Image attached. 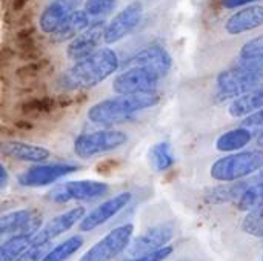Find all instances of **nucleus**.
Returning a JSON list of instances; mask_svg holds the SVG:
<instances>
[{"label": "nucleus", "instance_id": "nucleus-1", "mask_svg": "<svg viewBox=\"0 0 263 261\" xmlns=\"http://www.w3.org/2000/svg\"><path fill=\"white\" fill-rule=\"evenodd\" d=\"M119 68V57L111 48H99L89 57L76 62L60 75L65 89H91L106 80Z\"/></svg>", "mask_w": 263, "mask_h": 261}, {"label": "nucleus", "instance_id": "nucleus-2", "mask_svg": "<svg viewBox=\"0 0 263 261\" xmlns=\"http://www.w3.org/2000/svg\"><path fill=\"white\" fill-rule=\"evenodd\" d=\"M160 102L157 92L137 94V95H117L112 98L102 100L88 109V120L111 128L114 125L129 120L140 111L149 109Z\"/></svg>", "mask_w": 263, "mask_h": 261}, {"label": "nucleus", "instance_id": "nucleus-3", "mask_svg": "<svg viewBox=\"0 0 263 261\" xmlns=\"http://www.w3.org/2000/svg\"><path fill=\"white\" fill-rule=\"evenodd\" d=\"M263 83V63L240 62L237 66L225 69L217 77V91L222 98H237Z\"/></svg>", "mask_w": 263, "mask_h": 261}, {"label": "nucleus", "instance_id": "nucleus-4", "mask_svg": "<svg viewBox=\"0 0 263 261\" xmlns=\"http://www.w3.org/2000/svg\"><path fill=\"white\" fill-rule=\"evenodd\" d=\"M263 169V151H240L219 158L213 163L210 174L214 180L222 183L239 182L245 177H250Z\"/></svg>", "mask_w": 263, "mask_h": 261}, {"label": "nucleus", "instance_id": "nucleus-5", "mask_svg": "<svg viewBox=\"0 0 263 261\" xmlns=\"http://www.w3.org/2000/svg\"><path fill=\"white\" fill-rule=\"evenodd\" d=\"M128 142V135L123 131L117 129H99L92 132L82 134L74 142V154L79 158H92L103 155L106 152L116 151Z\"/></svg>", "mask_w": 263, "mask_h": 261}, {"label": "nucleus", "instance_id": "nucleus-6", "mask_svg": "<svg viewBox=\"0 0 263 261\" xmlns=\"http://www.w3.org/2000/svg\"><path fill=\"white\" fill-rule=\"evenodd\" d=\"M134 235V225L126 223L122 226L114 228L108 232L103 238L94 243L79 261H112L116 260L123 251L128 249L129 243L133 242Z\"/></svg>", "mask_w": 263, "mask_h": 261}, {"label": "nucleus", "instance_id": "nucleus-7", "mask_svg": "<svg viewBox=\"0 0 263 261\" xmlns=\"http://www.w3.org/2000/svg\"><path fill=\"white\" fill-rule=\"evenodd\" d=\"M109 186L97 180H74L54 186L48 194L46 200L52 203H69V202H94L108 195Z\"/></svg>", "mask_w": 263, "mask_h": 261}, {"label": "nucleus", "instance_id": "nucleus-8", "mask_svg": "<svg viewBox=\"0 0 263 261\" xmlns=\"http://www.w3.org/2000/svg\"><path fill=\"white\" fill-rule=\"evenodd\" d=\"M79 169L72 163H48V165H34L17 177L20 186L25 188H43L57 183L63 177L74 174Z\"/></svg>", "mask_w": 263, "mask_h": 261}, {"label": "nucleus", "instance_id": "nucleus-9", "mask_svg": "<svg viewBox=\"0 0 263 261\" xmlns=\"http://www.w3.org/2000/svg\"><path fill=\"white\" fill-rule=\"evenodd\" d=\"M159 80L160 78H157L149 71L143 68L131 66L114 78L112 89L114 92H117V95L151 94V92H156Z\"/></svg>", "mask_w": 263, "mask_h": 261}, {"label": "nucleus", "instance_id": "nucleus-10", "mask_svg": "<svg viewBox=\"0 0 263 261\" xmlns=\"http://www.w3.org/2000/svg\"><path fill=\"white\" fill-rule=\"evenodd\" d=\"M142 17H143V5L140 2H133L126 5L105 26L103 42L106 45H112L122 40L123 37H126L137 28Z\"/></svg>", "mask_w": 263, "mask_h": 261}, {"label": "nucleus", "instance_id": "nucleus-11", "mask_svg": "<svg viewBox=\"0 0 263 261\" xmlns=\"http://www.w3.org/2000/svg\"><path fill=\"white\" fill-rule=\"evenodd\" d=\"M85 215H86V211L83 206H74L72 209H68L63 214L55 215L54 218H51L40 228L32 243L51 245L55 238H59L60 235L66 234L71 228H74V225L80 223Z\"/></svg>", "mask_w": 263, "mask_h": 261}, {"label": "nucleus", "instance_id": "nucleus-12", "mask_svg": "<svg viewBox=\"0 0 263 261\" xmlns=\"http://www.w3.org/2000/svg\"><path fill=\"white\" fill-rule=\"evenodd\" d=\"M173 237H174V226L171 223L157 225L154 228H149L146 232L140 234L139 237H136L128 246V254L134 258V257L156 252L168 246Z\"/></svg>", "mask_w": 263, "mask_h": 261}, {"label": "nucleus", "instance_id": "nucleus-13", "mask_svg": "<svg viewBox=\"0 0 263 261\" xmlns=\"http://www.w3.org/2000/svg\"><path fill=\"white\" fill-rule=\"evenodd\" d=\"M133 194L131 192H122L119 195H114L108 198L106 202L100 203L97 208H94L89 214H86L80 222V231L91 232L97 229L99 226L108 223L111 218H114L117 214H120L131 202Z\"/></svg>", "mask_w": 263, "mask_h": 261}, {"label": "nucleus", "instance_id": "nucleus-14", "mask_svg": "<svg viewBox=\"0 0 263 261\" xmlns=\"http://www.w3.org/2000/svg\"><path fill=\"white\" fill-rule=\"evenodd\" d=\"M129 63H131V66L143 68V69L149 71L151 74H154L157 78H162L170 72V69L173 66V58L163 46L153 45V46H148V48L139 51L129 60Z\"/></svg>", "mask_w": 263, "mask_h": 261}, {"label": "nucleus", "instance_id": "nucleus-15", "mask_svg": "<svg viewBox=\"0 0 263 261\" xmlns=\"http://www.w3.org/2000/svg\"><path fill=\"white\" fill-rule=\"evenodd\" d=\"M103 34H105V23L102 20L92 22V25L85 32H82L80 35L71 40L66 49L68 57L74 62L89 57L99 49V45L103 40Z\"/></svg>", "mask_w": 263, "mask_h": 261}, {"label": "nucleus", "instance_id": "nucleus-16", "mask_svg": "<svg viewBox=\"0 0 263 261\" xmlns=\"http://www.w3.org/2000/svg\"><path fill=\"white\" fill-rule=\"evenodd\" d=\"M42 217L40 215H34V218L31 220V223L28 225V228L18 234L11 235L9 238H6L3 243H0V261H15L32 243L35 234L40 231L42 225Z\"/></svg>", "mask_w": 263, "mask_h": 261}, {"label": "nucleus", "instance_id": "nucleus-17", "mask_svg": "<svg viewBox=\"0 0 263 261\" xmlns=\"http://www.w3.org/2000/svg\"><path fill=\"white\" fill-rule=\"evenodd\" d=\"M82 0H54L40 14L39 25L45 34H54L59 26L76 11Z\"/></svg>", "mask_w": 263, "mask_h": 261}, {"label": "nucleus", "instance_id": "nucleus-18", "mask_svg": "<svg viewBox=\"0 0 263 261\" xmlns=\"http://www.w3.org/2000/svg\"><path fill=\"white\" fill-rule=\"evenodd\" d=\"M263 25V6L250 5L236 11L225 22V31L230 35H239L253 29H257Z\"/></svg>", "mask_w": 263, "mask_h": 261}, {"label": "nucleus", "instance_id": "nucleus-19", "mask_svg": "<svg viewBox=\"0 0 263 261\" xmlns=\"http://www.w3.org/2000/svg\"><path fill=\"white\" fill-rule=\"evenodd\" d=\"M0 151L14 160L20 162H29L40 165L42 162H46L51 157V152L39 145L23 143V142H5L0 145Z\"/></svg>", "mask_w": 263, "mask_h": 261}, {"label": "nucleus", "instance_id": "nucleus-20", "mask_svg": "<svg viewBox=\"0 0 263 261\" xmlns=\"http://www.w3.org/2000/svg\"><path fill=\"white\" fill-rule=\"evenodd\" d=\"M92 25V20L85 11H74L60 26L59 29L52 34L57 42H65V40H72L82 32H85L89 26Z\"/></svg>", "mask_w": 263, "mask_h": 261}, {"label": "nucleus", "instance_id": "nucleus-21", "mask_svg": "<svg viewBox=\"0 0 263 261\" xmlns=\"http://www.w3.org/2000/svg\"><path fill=\"white\" fill-rule=\"evenodd\" d=\"M263 109V88L254 89L245 95H240L233 100L228 108L230 115L233 117H248L257 111Z\"/></svg>", "mask_w": 263, "mask_h": 261}, {"label": "nucleus", "instance_id": "nucleus-22", "mask_svg": "<svg viewBox=\"0 0 263 261\" xmlns=\"http://www.w3.org/2000/svg\"><path fill=\"white\" fill-rule=\"evenodd\" d=\"M34 212L31 209H18L5 215H0V238L5 235H14L28 228L31 220L34 218Z\"/></svg>", "mask_w": 263, "mask_h": 261}, {"label": "nucleus", "instance_id": "nucleus-23", "mask_svg": "<svg viewBox=\"0 0 263 261\" xmlns=\"http://www.w3.org/2000/svg\"><path fill=\"white\" fill-rule=\"evenodd\" d=\"M253 140V132L245 128H236L228 132H223L217 142L216 148L220 152H236L248 146Z\"/></svg>", "mask_w": 263, "mask_h": 261}, {"label": "nucleus", "instance_id": "nucleus-24", "mask_svg": "<svg viewBox=\"0 0 263 261\" xmlns=\"http://www.w3.org/2000/svg\"><path fill=\"white\" fill-rule=\"evenodd\" d=\"M247 182L234 183V185H227V186H217L214 189H210L205 194V202L211 205H222L228 202H237L242 194L248 189Z\"/></svg>", "mask_w": 263, "mask_h": 261}, {"label": "nucleus", "instance_id": "nucleus-25", "mask_svg": "<svg viewBox=\"0 0 263 261\" xmlns=\"http://www.w3.org/2000/svg\"><path fill=\"white\" fill-rule=\"evenodd\" d=\"M83 246V238L80 235H72L62 242L60 245L49 249L40 261H66L69 260Z\"/></svg>", "mask_w": 263, "mask_h": 261}, {"label": "nucleus", "instance_id": "nucleus-26", "mask_svg": "<svg viewBox=\"0 0 263 261\" xmlns=\"http://www.w3.org/2000/svg\"><path fill=\"white\" fill-rule=\"evenodd\" d=\"M149 162L154 171L165 172L174 165L173 148L168 142H160L149 149Z\"/></svg>", "mask_w": 263, "mask_h": 261}, {"label": "nucleus", "instance_id": "nucleus-27", "mask_svg": "<svg viewBox=\"0 0 263 261\" xmlns=\"http://www.w3.org/2000/svg\"><path fill=\"white\" fill-rule=\"evenodd\" d=\"M262 206L263 182L257 183V185L250 186V188L242 194V197L237 200V208H239V211H243V212H250V211H254V209L262 208Z\"/></svg>", "mask_w": 263, "mask_h": 261}, {"label": "nucleus", "instance_id": "nucleus-28", "mask_svg": "<svg viewBox=\"0 0 263 261\" xmlns=\"http://www.w3.org/2000/svg\"><path fill=\"white\" fill-rule=\"evenodd\" d=\"M240 62H250V63H263V35L254 37L248 40L240 52H239Z\"/></svg>", "mask_w": 263, "mask_h": 261}, {"label": "nucleus", "instance_id": "nucleus-29", "mask_svg": "<svg viewBox=\"0 0 263 261\" xmlns=\"http://www.w3.org/2000/svg\"><path fill=\"white\" fill-rule=\"evenodd\" d=\"M242 228L247 234L256 238H263V206L254 211H250L245 215Z\"/></svg>", "mask_w": 263, "mask_h": 261}, {"label": "nucleus", "instance_id": "nucleus-30", "mask_svg": "<svg viewBox=\"0 0 263 261\" xmlns=\"http://www.w3.org/2000/svg\"><path fill=\"white\" fill-rule=\"evenodd\" d=\"M117 0H86L85 12L89 15V18H102L114 9Z\"/></svg>", "mask_w": 263, "mask_h": 261}, {"label": "nucleus", "instance_id": "nucleus-31", "mask_svg": "<svg viewBox=\"0 0 263 261\" xmlns=\"http://www.w3.org/2000/svg\"><path fill=\"white\" fill-rule=\"evenodd\" d=\"M49 246L51 245H35V243H31V246L15 261H40L45 257V254L49 251Z\"/></svg>", "mask_w": 263, "mask_h": 261}, {"label": "nucleus", "instance_id": "nucleus-32", "mask_svg": "<svg viewBox=\"0 0 263 261\" xmlns=\"http://www.w3.org/2000/svg\"><path fill=\"white\" fill-rule=\"evenodd\" d=\"M240 128H245L251 132H259L263 134V109L245 117L242 122H240Z\"/></svg>", "mask_w": 263, "mask_h": 261}, {"label": "nucleus", "instance_id": "nucleus-33", "mask_svg": "<svg viewBox=\"0 0 263 261\" xmlns=\"http://www.w3.org/2000/svg\"><path fill=\"white\" fill-rule=\"evenodd\" d=\"M174 252V248L171 245L156 251V252H151V254H146V255H140V257H134V258H129L128 261H165L166 258L171 257V254Z\"/></svg>", "mask_w": 263, "mask_h": 261}, {"label": "nucleus", "instance_id": "nucleus-34", "mask_svg": "<svg viewBox=\"0 0 263 261\" xmlns=\"http://www.w3.org/2000/svg\"><path fill=\"white\" fill-rule=\"evenodd\" d=\"M253 2H257V0H222V5L225 8H239L243 5H250Z\"/></svg>", "mask_w": 263, "mask_h": 261}, {"label": "nucleus", "instance_id": "nucleus-35", "mask_svg": "<svg viewBox=\"0 0 263 261\" xmlns=\"http://www.w3.org/2000/svg\"><path fill=\"white\" fill-rule=\"evenodd\" d=\"M9 182V175H8V171L6 168L0 163V189H3Z\"/></svg>", "mask_w": 263, "mask_h": 261}, {"label": "nucleus", "instance_id": "nucleus-36", "mask_svg": "<svg viewBox=\"0 0 263 261\" xmlns=\"http://www.w3.org/2000/svg\"><path fill=\"white\" fill-rule=\"evenodd\" d=\"M28 2H29V0H14V2H12V6H14V9H22L23 6H26Z\"/></svg>", "mask_w": 263, "mask_h": 261}, {"label": "nucleus", "instance_id": "nucleus-37", "mask_svg": "<svg viewBox=\"0 0 263 261\" xmlns=\"http://www.w3.org/2000/svg\"><path fill=\"white\" fill-rule=\"evenodd\" d=\"M259 180H260V182H263V169L260 171V174H259Z\"/></svg>", "mask_w": 263, "mask_h": 261}, {"label": "nucleus", "instance_id": "nucleus-38", "mask_svg": "<svg viewBox=\"0 0 263 261\" xmlns=\"http://www.w3.org/2000/svg\"><path fill=\"white\" fill-rule=\"evenodd\" d=\"M262 261H263V257H262Z\"/></svg>", "mask_w": 263, "mask_h": 261}, {"label": "nucleus", "instance_id": "nucleus-39", "mask_svg": "<svg viewBox=\"0 0 263 261\" xmlns=\"http://www.w3.org/2000/svg\"><path fill=\"white\" fill-rule=\"evenodd\" d=\"M182 261H185V260H182Z\"/></svg>", "mask_w": 263, "mask_h": 261}]
</instances>
